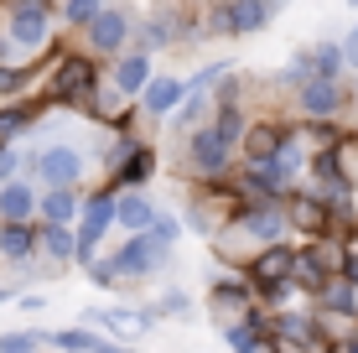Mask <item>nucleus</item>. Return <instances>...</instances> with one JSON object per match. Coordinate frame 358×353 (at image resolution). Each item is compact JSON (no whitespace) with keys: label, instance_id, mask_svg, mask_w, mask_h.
<instances>
[{"label":"nucleus","instance_id":"f257e3e1","mask_svg":"<svg viewBox=\"0 0 358 353\" xmlns=\"http://www.w3.org/2000/svg\"><path fill=\"white\" fill-rule=\"evenodd\" d=\"M171 245H177V224H171V218H156L145 234H135L130 245L109 260V275H145V271H156V265L171 254Z\"/></svg>","mask_w":358,"mask_h":353},{"label":"nucleus","instance_id":"f03ea898","mask_svg":"<svg viewBox=\"0 0 358 353\" xmlns=\"http://www.w3.org/2000/svg\"><path fill=\"white\" fill-rule=\"evenodd\" d=\"M109 224H115V187H104L99 198H89V203L78 208V234H73V260H83V265H89Z\"/></svg>","mask_w":358,"mask_h":353},{"label":"nucleus","instance_id":"7ed1b4c3","mask_svg":"<svg viewBox=\"0 0 358 353\" xmlns=\"http://www.w3.org/2000/svg\"><path fill=\"white\" fill-rule=\"evenodd\" d=\"M265 21H270V6H265V0H218V6H213V27H218V31H234V36L260 31Z\"/></svg>","mask_w":358,"mask_h":353},{"label":"nucleus","instance_id":"20e7f679","mask_svg":"<svg viewBox=\"0 0 358 353\" xmlns=\"http://www.w3.org/2000/svg\"><path fill=\"white\" fill-rule=\"evenodd\" d=\"M187 151H192V166H197V172L218 177V172L229 166V156H234V141H229L218 125H197V136H192Z\"/></svg>","mask_w":358,"mask_h":353},{"label":"nucleus","instance_id":"39448f33","mask_svg":"<svg viewBox=\"0 0 358 353\" xmlns=\"http://www.w3.org/2000/svg\"><path fill=\"white\" fill-rule=\"evenodd\" d=\"M94 63L89 57H68L63 68H57V78H52V99H63V104H89L94 99Z\"/></svg>","mask_w":358,"mask_h":353},{"label":"nucleus","instance_id":"423d86ee","mask_svg":"<svg viewBox=\"0 0 358 353\" xmlns=\"http://www.w3.org/2000/svg\"><path fill=\"white\" fill-rule=\"evenodd\" d=\"M36 172H42L47 187H73V182L83 177V156L73 151V145H47V151L36 156Z\"/></svg>","mask_w":358,"mask_h":353},{"label":"nucleus","instance_id":"0eeeda50","mask_svg":"<svg viewBox=\"0 0 358 353\" xmlns=\"http://www.w3.org/2000/svg\"><path fill=\"white\" fill-rule=\"evenodd\" d=\"M47 0H21L16 10H10V42L16 47H42L47 42Z\"/></svg>","mask_w":358,"mask_h":353},{"label":"nucleus","instance_id":"6e6552de","mask_svg":"<svg viewBox=\"0 0 358 353\" xmlns=\"http://www.w3.org/2000/svg\"><path fill=\"white\" fill-rule=\"evenodd\" d=\"M239 229L255 234V239H265V245H275V239H286L291 218H286L280 203H255V208H239Z\"/></svg>","mask_w":358,"mask_h":353},{"label":"nucleus","instance_id":"1a4fd4ad","mask_svg":"<svg viewBox=\"0 0 358 353\" xmlns=\"http://www.w3.org/2000/svg\"><path fill=\"white\" fill-rule=\"evenodd\" d=\"M94 322L99 327H109L115 338H145L151 333V322H156V312H141V307H104V312H94Z\"/></svg>","mask_w":358,"mask_h":353},{"label":"nucleus","instance_id":"9d476101","mask_svg":"<svg viewBox=\"0 0 358 353\" xmlns=\"http://www.w3.org/2000/svg\"><path fill=\"white\" fill-rule=\"evenodd\" d=\"M301 109H306L312 120L338 115V109H343V89H338V78H317V73H312V78L301 83Z\"/></svg>","mask_w":358,"mask_h":353},{"label":"nucleus","instance_id":"9b49d317","mask_svg":"<svg viewBox=\"0 0 358 353\" xmlns=\"http://www.w3.org/2000/svg\"><path fill=\"white\" fill-rule=\"evenodd\" d=\"M291 265H296V250L286 245V239H275V245H265V254L255 260V281L260 286H280V281H291Z\"/></svg>","mask_w":358,"mask_h":353},{"label":"nucleus","instance_id":"f8f14e48","mask_svg":"<svg viewBox=\"0 0 358 353\" xmlns=\"http://www.w3.org/2000/svg\"><path fill=\"white\" fill-rule=\"evenodd\" d=\"M125 31H130V21L120 16L115 6H104L99 16L89 21V42H94V52H115L120 42H125Z\"/></svg>","mask_w":358,"mask_h":353},{"label":"nucleus","instance_id":"ddd939ff","mask_svg":"<svg viewBox=\"0 0 358 353\" xmlns=\"http://www.w3.org/2000/svg\"><path fill=\"white\" fill-rule=\"evenodd\" d=\"M115 224H125L130 234H145V229L156 224V208L141 192H115Z\"/></svg>","mask_w":358,"mask_h":353},{"label":"nucleus","instance_id":"4468645a","mask_svg":"<svg viewBox=\"0 0 358 353\" xmlns=\"http://www.w3.org/2000/svg\"><path fill=\"white\" fill-rule=\"evenodd\" d=\"M286 130L291 125H270V120L265 125H250L244 130V156H250V161H270V156L280 151V141H286Z\"/></svg>","mask_w":358,"mask_h":353},{"label":"nucleus","instance_id":"2eb2a0df","mask_svg":"<svg viewBox=\"0 0 358 353\" xmlns=\"http://www.w3.org/2000/svg\"><path fill=\"white\" fill-rule=\"evenodd\" d=\"M286 218L296 229H306V234H327V224H332V213H327L322 198H291L286 203Z\"/></svg>","mask_w":358,"mask_h":353},{"label":"nucleus","instance_id":"dca6fc26","mask_svg":"<svg viewBox=\"0 0 358 353\" xmlns=\"http://www.w3.org/2000/svg\"><path fill=\"white\" fill-rule=\"evenodd\" d=\"M31 213H36V192L27 182H6V187H0V218H6V224H27Z\"/></svg>","mask_w":358,"mask_h":353},{"label":"nucleus","instance_id":"f3484780","mask_svg":"<svg viewBox=\"0 0 358 353\" xmlns=\"http://www.w3.org/2000/svg\"><path fill=\"white\" fill-rule=\"evenodd\" d=\"M151 166H156V151H145V145H135V151L120 156V166H115V187H141L145 177H151Z\"/></svg>","mask_w":358,"mask_h":353},{"label":"nucleus","instance_id":"a211bd4d","mask_svg":"<svg viewBox=\"0 0 358 353\" xmlns=\"http://www.w3.org/2000/svg\"><path fill=\"white\" fill-rule=\"evenodd\" d=\"M141 94H145V109H151V115H171V109L187 99V83H177V78H151Z\"/></svg>","mask_w":358,"mask_h":353},{"label":"nucleus","instance_id":"6ab92c4d","mask_svg":"<svg viewBox=\"0 0 358 353\" xmlns=\"http://www.w3.org/2000/svg\"><path fill=\"white\" fill-rule=\"evenodd\" d=\"M145 83H151V57H145V52H130V57L115 63V89L120 94H141Z\"/></svg>","mask_w":358,"mask_h":353},{"label":"nucleus","instance_id":"aec40b11","mask_svg":"<svg viewBox=\"0 0 358 353\" xmlns=\"http://www.w3.org/2000/svg\"><path fill=\"white\" fill-rule=\"evenodd\" d=\"M36 208H42L47 224H73L83 203H78V192H73V187H47V198L36 203Z\"/></svg>","mask_w":358,"mask_h":353},{"label":"nucleus","instance_id":"412c9836","mask_svg":"<svg viewBox=\"0 0 358 353\" xmlns=\"http://www.w3.org/2000/svg\"><path fill=\"white\" fill-rule=\"evenodd\" d=\"M0 254H6V260H31L36 254V229L31 224H0Z\"/></svg>","mask_w":358,"mask_h":353},{"label":"nucleus","instance_id":"4be33fe9","mask_svg":"<svg viewBox=\"0 0 358 353\" xmlns=\"http://www.w3.org/2000/svg\"><path fill=\"white\" fill-rule=\"evenodd\" d=\"M275 338H286L296 348H317V322L306 312H280L275 317Z\"/></svg>","mask_w":358,"mask_h":353},{"label":"nucleus","instance_id":"5701e85b","mask_svg":"<svg viewBox=\"0 0 358 353\" xmlns=\"http://www.w3.org/2000/svg\"><path fill=\"white\" fill-rule=\"evenodd\" d=\"M322 254H327V250H296L291 275H296L306 291H322V281H327V260H322Z\"/></svg>","mask_w":358,"mask_h":353},{"label":"nucleus","instance_id":"b1692460","mask_svg":"<svg viewBox=\"0 0 358 353\" xmlns=\"http://www.w3.org/2000/svg\"><path fill=\"white\" fill-rule=\"evenodd\" d=\"M260 338H265V327L260 322H250V317H239V322H229V333H224V343L234 348V353H260L265 343H260Z\"/></svg>","mask_w":358,"mask_h":353},{"label":"nucleus","instance_id":"393cba45","mask_svg":"<svg viewBox=\"0 0 358 353\" xmlns=\"http://www.w3.org/2000/svg\"><path fill=\"white\" fill-rule=\"evenodd\" d=\"M317 296H322V307H327V312H338V317H353V312H358V301H353V286H348V281H332V275H327Z\"/></svg>","mask_w":358,"mask_h":353},{"label":"nucleus","instance_id":"a878e982","mask_svg":"<svg viewBox=\"0 0 358 353\" xmlns=\"http://www.w3.org/2000/svg\"><path fill=\"white\" fill-rule=\"evenodd\" d=\"M47 343L52 348H63V353H94L104 338H94L89 327H63V333H47Z\"/></svg>","mask_w":358,"mask_h":353},{"label":"nucleus","instance_id":"bb28decb","mask_svg":"<svg viewBox=\"0 0 358 353\" xmlns=\"http://www.w3.org/2000/svg\"><path fill=\"white\" fill-rule=\"evenodd\" d=\"M36 245H47L57 260H68V254H73V234H68V224H47L42 234H36Z\"/></svg>","mask_w":358,"mask_h":353},{"label":"nucleus","instance_id":"cd10ccee","mask_svg":"<svg viewBox=\"0 0 358 353\" xmlns=\"http://www.w3.org/2000/svg\"><path fill=\"white\" fill-rule=\"evenodd\" d=\"M36 120V104H21V109H6V115H0V141H10V136H21V130H27Z\"/></svg>","mask_w":358,"mask_h":353},{"label":"nucleus","instance_id":"c85d7f7f","mask_svg":"<svg viewBox=\"0 0 358 353\" xmlns=\"http://www.w3.org/2000/svg\"><path fill=\"white\" fill-rule=\"evenodd\" d=\"M312 57V73L317 78H338V68H343V52L338 47H317V52H306Z\"/></svg>","mask_w":358,"mask_h":353},{"label":"nucleus","instance_id":"c756f323","mask_svg":"<svg viewBox=\"0 0 358 353\" xmlns=\"http://www.w3.org/2000/svg\"><path fill=\"white\" fill-rule=\"evenodd\" d=\"M99 10H104L99 0H63V16L73 21V27H89V21L99 16Z\"/></svg>","mask_w":358,"mask_h":353},{"label":"nucleus","instance_id":"7c9ffc66","mask_svg":"<svg viewBox=\"0 0 358 353\" xmlns=\"http://www.w3.org/2000/svg\"><path fill=\"white\" fill-rule=\"evenodd\" d=\"M213 301H218V307H239V312H244V301H250V291H244V286H234V281H224V286L213 291Z\"/></svg>","mask_w":358,"mask_h":353},{"label":"nucleus","instance_id":"2f4dec72","mask_svg":"<svg viewBox=\"0 0 358 353\" xmlns=\"http://www.w3.org/2000/svg\"><path fill=\"white\" fill-rule=\"evenodd\" d=\"M218 130H224L234 145L244 141V120H239V109H234V104H224V115H218Z\"/></svg>","mask_w":358,"mask_h":353},{"label":"nucleus","instance_id":"473e14b6","mask_svg":"<svg viewBox=\"0 0 358 353\" xmlns=\"http://www.w3.org/2000/svg\"><path fill=\"white\" fill-rule=\"evenodd\" d=\"M0 353H36V333H6L0 338Z\"/></svg>","mask_w":358,"mask_h":353},{"label":"nucleus","instance_id":"72a5a7b5","mask_svg":"<svg viewBox=\"0 0 358 353\" xmlns=\"http://www.w3.org/2000/svg\"><path fill=\"white\" fill-rule=\"evenodd\" d=\"M21 83H27V73H16V68H0V94H16Z\"/></svg>","mask_w":358,"mask_h":353},{"label":"nucleus","instance_id":"f704fd0d","mask_svg":"<svg viewBox=\"0 0 358 353\" xmlns=\"http://www.w3.org/2000/svg\"><path fill=\"white\" fill-rule=\"evenodd\" d=\"M162 312H187V296H182V291H166V301H162Z\"/></svg>","mask_w":358,"mask_h":353},{"label":"nucleus","instance_id":"c9c22d12","mask_svg":"<svg viewBox=\"0 0 358 353\" xmlns=\"http://www.w3.org/2000/svg\"><path fill=\"white\" fill-rule=\"evenodd\" d=\"M10 172H16V151H0V182H10Z\"/></svg>","mask_w":358,"mask_h":353},{"label":"nucleus","instance_id":"e433bc0d","mask_svg":"<svg viewBox=\"0 0 358 353\" xmlns=\"http://www.w3.org/2000/svg\"><path fill=\"white\" fill-rule=\"evenodd\" d=\"M343 57H348V63H358V31L348 36V52H343Z\"/></svg>","mask_w":358,"mask_h":353},{"label":"nucleus","instance_id":"4c0bfd02","mask_svg":"<svg viewBox=\"0 0 358 353\" xmlns=\"http://www.w3.org/2000/svg\"><path fill=\"white\" fill-rule=\"evenodd\" d=\"M94 353H130V348H120V343H109V338H104V343H99Z\"/></svg>","mask_w":358,"mask_h":353},{"label":"nucleus","instance_id":"58836bf2","mask_svg":"<svg viewBox=\"0 0 358 353\" xmlns=\"http://www.w3.org/2000/svg\"><path fill=\"white\" fill-rule=\"evenodd\" d=\"M348 353H358V343H348Z\"/></svg>","mask_w":358,"mask_h":353},{"label":"nucleus","instance_id":"ea45409f","mask_svg":"<svg viewBox=\"0 0 358 353\" xmlns=\"http://www.w3.org/2000/svg\"><path fill=\"white\" fill-rule=\"evenodd\" d=\"M260 353H275V348H260Z\"/></svg>","mask_w":358,"mask_h":353},{"label":"nucleus","instance_id":"a19ab883","mask_svg":"<svg viewBox=\"0 0 358 353\" xmlns=\"http://www.w3.org/2000/svg\"><path fill=\"white\" fill-rule=\"evenodd\" d=\"M265 6H275V0H265Z\"/></svg>","mask_w":358,"mask_h":353},{"label":"nucleus","instance_id":"79ce46f5","mask_svg":"<svg viewBox=\"0 0 358 353\" xmlns=\"http://www.w3.org/2000/svg\"><path fill=\"white\" fill-rule=\"evenodd\" d=\"M353 6H358V0H353Z\"/></svg>","mask_w":358,"mask_h":353}]
</instances>
